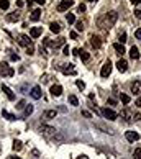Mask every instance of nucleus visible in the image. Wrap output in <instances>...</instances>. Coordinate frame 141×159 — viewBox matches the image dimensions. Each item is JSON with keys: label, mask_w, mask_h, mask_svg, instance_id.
Segmentation results:
<instances>
[{"label": "nucleus", "mask_w": 141, "mask_h": 159, "mask_svg": "<svg viewBox=\"0 0 141 159\" xmlns=\"http://www.w3.org/2000/svg\"><path fill=\"white\" fill-rule=\"evenodd\" d=\"M116 18H118V13H116V12H108L105 15V25L102 26V28H112V26L115 25Z\"/></svg>", "instance_id": "f257e3e1"}, {"label": "nucleus", "mask_w": 141, "mask_h": 159, "mask_svg": "<svg viewBox=\"0 0 141 159\" xmlns=\"http://www.w3.org/2000/svg\"><path fill=\"white\" fill-rule=\"evenodd\" d=\"M40 131H41L43 136H46V138H56V136H57V131H56V128H53V126L43 125V126H40Z\"/></svg>", "instance_id": "f03ea898"}, {"label": "nucleus", "mask_w": 141, "mask_h": 159, "mask_svg": "<svg viewBox=\"0 0 141 159\" xmlns=\"http://www.w3.org/2000/svg\"><path fill=\"white\" fill-rule=\"evenodd\" d=\"M15 74V71L12 69L10 66H8V62L5 61H2L0 62V76H5V77H12Z\"/></svg>", "instance_id": "7ed1b4c3"}, {"label": "nucleus", "mask_w": 141, "mask_h": 159, "mask_svg": "<svg viewBox=\"0 0 141 159\" xmlns=\"http://www.w3.org/2000/svg\"><path fill=\"white\" fill-rule=\"evenodd\" d=\"M100 113L107 118V120H110V121H113V120H116V118H118L116 112H113V110H112V108H108V107L102 108V110H100Z\"/></svg>", "instance_id": "20e7f679"}, {"label": "nucleus", "mask_w": 141, "mask_h": 159, "mask_svg": "<svg viewBox=\"0 0 141 159\" xmlns=\"http://www.w3.org/2000/svg\"><path fill=\"white\" fill-rule=\"evenodd\" d=\"M72 5H74V2H72V0H62L59 5H57V12H66V10H69Z\"/></svg>", "instance_id": "39448f33"}, {"label": "nucleus", "mask_w": 141, "mask_h": 159, "mask_svg": "<svg viewBox=\"0 0 141 159\" xmlns=\"http://www.w3.org/2000/svg\"><path fill=\"white\" fill-rule=\"evenodd\" d=\"M110 72H112V62L107 61L105 64L102 66V69H100V76L102 77H108L110 76Z\"/></svg>", "instance_id": "423d86ee"}, {"label": "nucleus", "mask_w": 141, "mask_h": 159, "mask_svg": "<svg viewBox=\"0 0 141 159\" xmlns=\"http://www.w3.org/2000/svg\"><path fill=\"white\" fill-rule=\"evenodd\" d=\"M61 71L64 72V74H72V76H76L74 64H62V66H61Z\"/></svg>", "instance_id": "0eeeda50"}, {"label": "nucleus", "mask_w": 141, "mask_h": 159, "mask_svg": "<svg viewBox=\"0 0 141 159\" xmlns=\"http://www.w3.org/2000/svg\"><path fill=\"white\" fill-rule=\"evenodd\" d=\"M125 138L128 139L130 143H135V141H138V139H140V134L136 133V131H126Z\"/></svg>", "instance_id": "6e6552de"}, {"label": "nucleus", "mask_w": 141, "mask_h": 159, "mask_svg": "<svg viewBox=\"0 0 141 159\" xmlns=\"http://www.w3.org/2000/svg\"><path fill=\"white\" fill-rule=\"evenodd\" d=\"M90 44H92L94 48H95V49H99V48L102 46V40L99 38V36L92 35V36H90Z\"/></svg>", "instance_id": "1a4fd4ad"}, {"label": "nucleus", "mask_w": 141, "mask_h": 159, "mask_svg": "<svg viewBox=\"0 0 141 159\" xmlns=\"http://www.w3.org/2000/svg\"><path fill=\"white\" fill-rule=\"evenodd\" d=\"M116 69L120 72H126L128 71V62H126L125 59H120V61L116 62Z\"/></svg>", "instance_id": "9d476101"}, {"label": "nucleus", "mask_w": 141, "mask_h": 159, "mask_svg": "<svg viewBox=\"0 0 141 159\" xmlns=\"http://www.w3.org/2000/svg\"><path fill=\"white\" fill-rule=\"evenodd\" d=\"M31 97L35 98V100H40L41 98V89H40V85H35V87L31 89Z\"/></svg>", "instance_id": "9b49d317"}, {"label": "nucleus", "mask_w": 141, "mask_h": 159, "mask_svg": "<svg viewBox=\"0 0 141 159\" xmlns=\"http://www.w3.org/2000/svg\"><path fill=\"white\" fill-rule=\"evenodd\" d=\"M18 43H20V44H21V46H28V44H31V40H30V38H28V36H26V35H20V36H18Z\"/></svg>", "instance_id": "f8f14e48"}, {"label": "nucleus", "mask_w": 141, "mask_h": 159, "mask_svg": "<svg viewBox=\"0 0 141 159\" xmlns=\"http://www.w3.org/2000/svg\"><path fill=\"white\" fill-rule=\"evenodd\" d=\"M2 92H5V95H7V98H8V100H12V102L15 100V93L12 92L7 85H2Z\"/></svg>", "instance_id": "ddd939ff"}, {"label": "nucleus", "mask_w": 141, "mask_h": 159, "mask_svg": "<svg viewBox=\"0 0 141 159\" xmlns=\"http://www.w3.org/2000/svg\"><path fill=\"white\" fill-rule=\"evenodd\" d=\"M61 93H62V87H61L59 84H56L51 87V95H54V97H59Z\"/></svg>", "instance_id": "4468645a"}, {"label": "nucleus", "mask_w": 141, "mask_h": 159, "mask_svg": "<svg viewBox=\"0 0 141 159\" xmlns=\"http://www.w3.org/2000/svg\"><path fill=\"white\" fill-rule=\"evenodd\" d=\"M41 33H43V28L41 26H35V28H31L30 36L31 38H38V36H41Z\"/></svg>", "instance_id": "2eb2a0df"}, {"label": "nucleus", "mask_w": 141, "mask_h": 159, "mask_svg": "<svg viewBox=\"0 0 141 159\" xmlns=\"http://www.w3.org/2000/svg\"><path fill=\"white\" fill-rule=\"evenodd\" d=\"M130 56H131V59H140V49L136 46H131V49H130Z\"/></svg>", "instance_id": "dca6fc26"}, {"label": "nucleus", "mask_w": 141, "mask_h": 159, "mask_svg": "<svg viewBox=\"0 0 141 159\" xmlns=\"http://www.w3.org/2000/svg\"><path fill=\"white\" fill-rule=\"evenodd\" d=\"M49 30L53 31V33H59L61 31V23L59 21H53V23L49 25Z\"/></svg>", "instance_id": "f3484780"}, {"label": "nucleus", "mask_w": 141, "mask_h": 159, "mask_svg": "<svg viewBox=\"0 0 141 159\" xmlns=\"http://www.w3.org/2000/svg\"><path fill=\"white\" fill-rule=\"evenodd\" d=\"M113 49H115L118 54H125V46H123L121 43H115V44H113Z\"/></svg>", "instance_id": "a211bd4d"}, {"label": "nucleus", "mask_w": 141, "mask_h": 159, "mask_svg": "<svg viewBox=\"0 0 141 159\" xmlns=\"http://www.w3.org/2000/svg\"><path fill=\"white\" fill-rule=\"evenodd\" d=\"M77 56L81 57V59H82L84 62L90 59V56H89V53H87V51H84V49H79V54H77Z\"/></svg>", "instance_id": "6ab92c4d"}, {"label": "nucleus", "mask_w": 141, "mask_h": 159, "mask_svg": "<svg viewBox=\"0 0 141 159\" xmlns=\"http://www.w3.org/2000/svg\"><path fill=\"white\" fill-rule=\"evenodd\" d=\"M40 16H41V10H40V8H36V10L31 12V16H30V18H31L33 21H38V20H40Z\"/></svg>", "instance_id": "aec40b11"}, {"label": "nucleus", "mask_w": 141, "mask_h": 159, "mask_svg": "<svg viewBox=\"0 0 141 159\" xmlns=\"http://www.w3.org/2000/svg\"><path fill=\"white\" fill-rule=\"evenodd\" d=\"M56 117V110H46L44 113H43V118H46V120H51V118Z\"/></svg>", "instance_id": "412c9836"}, {"label": "nucleus", "mask_w": 141, "mask_h": 159, "mask_svg": "<svg viewBox=\"0 0 141 159\" xmlns=\"http://www.w3.org/2000/svg\"><path fill=\"white\" fill-rule=\"evenodd\" d=\"M64 44H66L64 38H57L54 43H51V46H53V48H59V46H64Z\"/></svg>", "instance_id": "4be33fe9"}, {"label": "nucleus", "mask_w": 141, "mask_h": 159, "mask_svg": "<svg viewBox=\"0 0 141 159\" xmlns=\"http://www.w3.org/2000/svg\"><path fill=\"white\" fill-rule=\"evenodd\" d=\"M7 20L8 21H18L20 20V13H18V12H13V13H10V15L7 16Z\"/></svg>", "instance_id": "5701e85b"}, {"label": "nucleus", "mask_w": 141, "mask_h": 159, "mask_svg": "<svg viewBox=\"0 0 141 159\" xmlns=\"http://www.w3.org/2000/svg\"><path fill=\"white\" fill-rule=\"evenodd\" d=\"M131 92L133 93H141V82H135L131 85Z\"/></svg>", "instance_id": "b1692460"}, {"label": "nucleus", "mask_w": 141, "mask_h": 159, "mask_svg": "<svg viewBox=\"0 0 141 159\" xmlns=\"http://www.w3.org/2000/svg\"><path fill=\"white\" fill-rule=\"evenodd\" d=\"M2 115H3V118H7V120H10V121H15L16 117L15 115H12V113H8L7 110H2Z\"/></svg>", "instance_id": "393cba45"}, {"label": "nucleus", "mask_w": 141, "mask_h": 159, "mask_svg": "<svg viewBox=\"0 0 141 159\" xmlns=\"http://www.w3.org/2000/svg\"><path fill=\"white\" fill-rule=\"evenodd\" d=\"M31 113H33V105H26V107H25V113H23V117H30Z\"/></svg>", "instance_id": "a878e982"}, {"label": "nucleus", "mask_w": 141, "mask_h": 159, "mask_svg": "<svg viewBox=\"0 0 141 159\" xmlns=\"http://www.w3.org/2000/svg\"><path fill=\"white\" fill-rule=\"evenodd\" d=\"M66 20H67V23H69V25H72V23H76V16H74V13H67V16H66Z\"/></svg>", "instance_id": "bb28decb"}, {"label": "nucleus", "mask_w": 141, "mask_h": 159, "mask_svg": "<svg viewBox=\"0 0 141 159\" xmlns=\"http://www.w3.org/2000/svg\"><path fill=\"white\" fill-rule=\"evenodd\" d=\"M8 7H10V2H8V0H0V8H2V10H7Z\"/></svg>", "instance_id": "cd10ccee"}, {"label": "nucleus", "mask_w": 141, "mask_h": 159, "mask_svg": "<svg viewBox=\"0 0 141 159\" xmlns=\"http://www.w3.org/2000/svg\"><path fill=\"white\" fill-rule=\"evenodd\" d=\"M69 103H70V105H74V107L79 105V100H77L76 95H69Z\"/></svg>", "instance_id": "c85d7f7f"}, {"label": "nucleus", "mask_w": 141, "mask_h": 159, "mask_svg": "<svg viewBox=\"0 0 141 159\" xmlns=\"http://www.w3.org/2000/svg\"><path fill=\"white\" fill-rule=\"evenodd\" d=\"M20 149H21V141L15 139V141H13V151H20Z\"/></svg>", "instance_id": "c756f323"}, {"label": "nucleus", "mask_w": 141, "mask_h": 159, "mask_svg": "<svg viewBox=\"0 0 141 159\" xmlns=\"http://www.w3.org/2000/svg\"><path fill=\"white\" fill-rule=\"evenodd\" d=\"M121 102H123V103H130V102H131L130 95H126V93H121Z\"/></svg>", "instance_id": "7c9ffc66"}, {"label": "nucleus", "mask_w": 141, "mask_h": 159, "mask_svg": "<svg viewBox=\"0 0 141 159\" xmlns=\"http://www.w3.org/2000/svg\"><path fill=\"white\" fill-rule=\"evenodd\" d=\"M133 158H135V159H141V148H136V149H135Z\"/></svg>", "instance_id": "2f4dec72"}, {"label": "nucleus", "mask_w": 141, "mask_h": 159, "mask_svg": "<svg viewBox=\"0 0 141 159\" xmlns=\"http://www.w3.org/2000/svg\"><path fill=\"white\" fill-rule=\"evenodd\" d=\"M35 53V48H33V44H28L26 46V54H33Z\"/></svg>", "instance_id": "473e14b6"}, {"label": "nucleus", "mask_w": 141, "mask_h": 159, "mask_svg": "<svg viewBox=\"0 0 141 159\" xmlns=\"http://www.w3.org/2000/svg\"><path fill=\"white\" fill-rule=\"evenodd\" d=\"M49 81H51V76H48V74H46V76H43V77H41V82H43V84L49 82Z\"/></svg>", "instance_id": "72a5a7b5"}, {"label": "nucleus", "mask_w": 141, "mask_h": 159, "mask_svg": "<svg viewBox=\"0 0 141 159\" xmlns=\"http://www.w3.org/2000/svg\"><path fill=\"white\" fill-rule=\"evenodd\" d=\"M25 105H26V103H25V100H20V102H18V103H16V105H15V107H16V108H18V110H21V108H23V107H25Z\"/></svg>", "instance_id": "f704fd0d"}, {"label": "nucleus", "mask_w": 141, "mask_h": 159, "mask_svg": "<svg viewBox=\"0 0 141 159\" xmlns=\"http://www.w3.org/2000/svg\"><path fill=\"white\" fill-rule=\"evenodd\" d=\"M76 85H77L79 89H81V90H84V89H86V84L82 82V81H77V82H76Z\"/></svg>", "instance_id": "c9c22d12"}, {"label": "nucleus", "mask_w": 141, "mask_h": 159, "mask_svg": "<svg viewBox=\"0 0 141 159\" xmlns=\"http://www.w3.org/2000/svg\"><path fill=\"white\" fill-rule=\"evenodd\" d=\"M76 28H77V31H82V30H84V25H82V21H77V23H76Z\"/></svg>", "instance_id": "e433bc0d"}, {"label": "nucleus", "mask_w": 141, "mask_h": 159, "mask_svg": "<svg viewBox=\"0 0 141 159\" xmlns=\"http://www.w3.org/2000/svg\"><path fill=\"white\" fill-rule=\"evenodd\" d=\"M86 10H87V7L84 5V3H81V5H79V13H84Z\"/></svg>", "instance_id": "4c0bfd02"}, {"label": "nucleus", "mask_w": 141, "mask_h": 159, "mask_svg": "<svg viewBox=\"0 0 141 159\" xmlns=\"http://www.w3.org/2000/svg\"><path fill=\"white\" fill-rule=\"evenodd\" d=\"M125 41H126V33H121V35H120V43L123 44Z\"/></svg>", "instance_id": "58836bf2"}, {"label": "nucleus", "mask_w": 141, "mask_h": 159, "mask_svg": "<svg viewBox=\"0 0 141 159\" xmlns=\"http://www.w3.org/2000/svg\"><path fill=\"white\" fill-rule=\"evenodd\" d=\"M82 115L86 118H92V115H90V112H87V110H82Z\"/></svg>", "instance_id": "ea45409f"}, {"label": "nucleus", "mask_w": 141, "mask_h": 159, "mask_svg": "<svg viewBox=\"0 0 141 159\" xmlns=\"http://www.w3.org/2000/svg\"><path fill=\"white\" fill-rule=\"evenodd\" d=\"M135 36L138 38V40H141V28H138V30L135 31Z\"/></svg>", "instance_id": "a19ab883"}, {"label": "nucleus", "mask_w": 141, "mask_h": 159, "mask_svg": "<svg viewBox=\"0 0 141 159\" xmlns=\"http://www.w3.org/2000/svg\"><path fill=\"white\" fill-rule=\"evenodd\" d=\"M10 59H12V61H18L20 56H18V54H10Z\"/></svg>", "instance_id": "79ce46f5"}, {"label": "nucleus", "mask_w": 141, "mask_h": 159, "mask_svg": "<svg viewBox=\"0 0 141 159\" xmlns=\"http://www.w3.org/2000/svg\"><path fill=\"white\" fill-rule=\"evenodd\" d=\"M40 53H41V54H48V51H46V48L43 46V44L40 46Z\"/></svg>", "instance_id": "37998d69"}, {"label": "nucleus", "mask_w": 141, "mask_h": 159, "mask_svg": "<svg viewBox=\"0 0 141 159\" xmlns=\"http://www.w3.org/2000/svg\"><path fill=\"white\" fill-rule=\"evenodd\" d=\"M135 16H136V18H141V10L136 8V10H135Z\"/></svg>", "instance_id": "c03bdc74"}, {"label": "nucleus", "mask_w": 141, "mask_h": 159, "mask_svg": "<svg viewBox=\"0 0 141 159\" xmlns=\"http://www.w3.org/2000/svg\"><path fill=\"white\" fill-rule=\"evenodd\" d=\"M62 54H66V56L69 54V46H66V44H64V53H62Z\"/></svg>", "instance_id": "a18cd8bd"}, {"label": "nucleus", "mask_w": 141, "mask_h": 159, "mask_svg": "<svg viewBox=\"0 0 141 159\" xmlns=\"http://www.w3.org/2000/svg\"><path fill=\"white\" fill-rule=\"evenodd\" d=\"M35 2L38 3V5H44V2H46V0H35Z\"/></svg>", "instance_id": "49530a36"}, {"label": "nucleus", "mask_w": 141, "mask_h": 159, "mask_svg": "<svg viewBox=\"0 0 141 159\" xmlns=\"http://www.w3.org/2000/svg\"><path fill=\"white\" fill-rule=\"evenodd\" d=\"M70 38H72V40H76V38H77V33H76V31H72V33H70Z\"/></svg>", "instance_id": "de8ad7c7"}, {"label": "nucleus", "mask_w": 141, "mask_h": 159, "mask_svg": "<svg viewBox=\"0 0 141 159\" xmlns=\"http://www.w3.org/2000/svg\"><path fill=\"white\" fill-rule=\"evenodd\" d=\"M136 105H138V107H141V97L138 98V100H136Z\"/></svg>", "instance_id": "09e8293b"}, {"label": "nucleus", "mask_w": 141, "mask_h": 159, "mask_svg": "<svg viewBox=\"0 0 141 159\" xmlns=\"http://www.w3.org/2000/svg\"><path fill=\"white\" fill-rule=\"evenodd\" d=\"M131 2H133L135 5H136V3H140V5H141V0H131Z\"/></svg>", "instance_id": "8fccbe9b"}, {"label": "nucleus", "mask_w": 141, "mask_h": 159, "mask_svg": "<svg viewBox=\"0 0 141 159\" xmlns=\"http://www.w3.org/2000/svg\"><path fill=\"white\" fill-rule=\"evenodd\" d=\"M79 159H89V158H87V156H81Z\"/></svg>", "instance_id": "3c124183"}, {"label": "nucleus", "mask_w": 141, "mask_h": 159, "mask_svg": "<svg viewBox=\"0 0 141 159\" xmlns=\"http://www.w3.org/2000/svg\"><path fill=\"white\" fill-rule=\"evenodd\" d=\"M89 2H99V0H89Z\"/></svg>", "instance_id": "603ef678"}, {"label": "nucleus", "mask_w": 141, "mask_h": 159, "mask_svg": "<svg viewBox=\"0 0 141 159\" xmlns=\"http://www.w3.org/2000/svg\"><path fill=\"white\" fill-rule=\"evenodd\" d=\"M10 159H20V158H10Z\"/></svg>", "instance_id": "864d4df0"}]
</instances>
